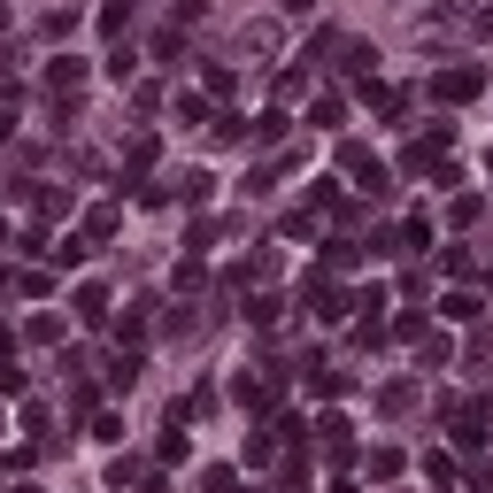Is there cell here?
<instances>
[{"instance_id":"1","label":"cell","mask_w":493,"mask_h":493,"mask_svg":"<svg viewBox=\"0 0 493 493\" xmlns=\"http://www.w3.org/2000/svg\"><path fill=\"white\" fill-rule=\"evenodd\" d=\"M439 93H447V100H471L478 93V70H447V77H439Z\"/></svg>"}]
</instances>
